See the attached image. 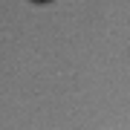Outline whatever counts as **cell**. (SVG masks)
Masks as SVG:
<instances>
[{"instance_id": "obj_1", "label": "cell", "mask_w": 130, "mask_h": 130, "mask_svg": "<svg viewBox=\"0 0 130 130\" xmlns=\"http://www.w3.org/2000/svg\"><path fill=\"white\" fill-rule=\"evenodd\" d=\"M32 3H49V0H32Z\"/></svg>"}]
</instances>
